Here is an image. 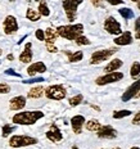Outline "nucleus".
<instances>
[{"instance_id": "1", "label": "nucleus", "mask_w": 140, "mask_h": 149, "mask_svg": "<svg viewBox=\"0 0 140 149\" xmlns=\"http://www.w3.org/2000/svg\"><path fill=\"white\" fill-rule=\"evenodd\" d=\"M44 117V113L41 111H24L21 113H17L13 116V123L17 125H33L36 123L40 118Z\"/></svg>"}, {"instance_id": "2", "label": "nucleus", "mask_w": 140, "mask_h": 149, "mask_svg": "<svg viewBox=\"0 0 140 149\" xmlns=\"http://www.w3.org/2000/svg\"><path fill=\"white\" fill-rule=\"evenodd\" d=\"M57 31L61 37L73 41V40H76L77 37L84 33V24L77 23V24H68V26H59Z\"/></svg>"}, {"instance_id": "3", "label": "nucleus", "mask_w": 140, "mask_h": 149, "mask_svg": "<svg viewBox=\"0 0 140 149\" xmlns=\"http://www.w3.org/2000/svg\"><path fill=\"white\" fill-rule=\"evenodd\" d=\"M66 88L63 85H50L45 89V97L52 100H62L66 98Z\"/></svg>"}, {"instance_id": "4", "label": "nucleus", "mask_w": 140, "mask_h": 149, "mask_svg": "<svg viewBox=\"0 0 140 149\" xmlns=\"http://www.w3.org/2000/svg\"><path fill=\"white\" fill-rule=\"evenodd\" d=\"M9 144L13 148H21V147H29V145L37 144V139L27 135H13L9 140Z\"/></svg>"}, {"instance_id": "5", "label": "nucleus", "mask_w": 140, "mask_h": 149, "mask_svg": "<svg viewBox=\"0 0 140 149\" xmlns=\"http://www.w3.org/2000/svg\"><path fill=\"white\" fill-rule=\"evenodd\" d=\"M84 0H63L62 5H63V9L66 12V15L68 18V21H75L76 18V13H77V8H79L80 4H82Z\"/></svg>"}, {"instance_id": "6", "label": "nucleus", "mask_w": 140, "mask_h": 149, "mask_svg": "<svg viewBox=\"0 0 140 149\" xmlns=\"http://www.w3.org/2000/svg\"><path fill=\"white\" fill-rule=\"evenodd\" d=\"M116 52H117L116 49H104V50L94 52L91 54V58H90V63H91V64L102 63V62L107 61L108 58H111Z\"/></svg>"}, {"instance_id": "7", "label": "nucleus", "mask_w": 140, "mask_h": 149, "mask_svg": "<svg viewBox=\"0 0 140 149\" xmlns=\"http://www.w3.org/2000/svg\"><path fill=\"white\" fill-rule=\"evenodd\" d=\"M123 79V73L122 72H109V73H105L103 76L98 77L96 79V85L99 86H103V85H107V84H112V82H117L120 80Z\"/></svg>"}, {"instance_id": "8", "label": "nucleus", "mask_w": 140, "mask_h": 149, "mask_svg": "<svg viewBox=\"0 0 140 149\" xmlns=\"http://www.w3.org/2000/svg\"><path fill=\"white\" fill-rule=\"evenodd\" d=\"M3 31L5 35H12L18 31V23L14 15H8L5 19L3 21Z\"/></svg>"}, {"instance_id": "9", "label": "nucleus", "mask_w": 140, "mask_h": 149, "mask_svg": "<svg viewBox=\"0 0 140 149\" xmlns=\"http://www.w3.org/2000/svg\"><path fill=\"white\" fill-rule=\"evenodd\" d=\"M104 29L108 33L111 35H121L122 33V30H121V24L116 21V18L113 17H108L107 19L104 21Z\"/></svg>"}, {"instance_id": "10", "label": "nucleus", "mask_w": 140, "mask_h": 149, "mask_svg": "<svg viewBox=\"0 0 140 149\" xmlns=\"http://www.w3.org/2000/svg\"><path fill=\"white\" fill-rule=\"evenodd\" d=\"M140 91V79L136 80L135 82L132 84V85H130L129 88L126 89V91L122 94V97H121V99H122V102H129L130 99L135 98L136 94Z\"/></svg>"}, {"instance_id": "11", "label": "nucleus", "mask_w": 140, "mask_h": 149, "mask_svg": "<svg viewBox=\"0 0 140 149\" xmlns=\"http://www.w3.org/2000/svg\"><path fill=\"white\" fill-rule=\"evenodd\" d=\"M84 123H86V121H85V117L81 116V114L73 116L71 118V126H72V130L75 134H81Z\"/></svg>"}, {"instance_id": "12", "label": "nucleus", "mask_w": 140, "mask_h": 149, "mask_svg": "<svg viewBox=\"0 0 140 149\" xmlns=\"http://www.w3.org/2000/svg\"><path fill=\"white\" fill-rule=\"evenodd\" d=\"M46 138H48L50 141H53V143H58V141H61L62 139H63V135H62L61 130L58 129L57 125H52L50 129L46 131Z\"/></svg>"}, {"instance_id": "13", "label": "nucleus", "mask_w": 140, "mask_h": 149, "mask_svg": "<svg viewBox=\"0 0 140 149\" xmlns=\"http://www.w3.org/2000/svg\"><path fill=\"white\" fill-rule=\"evenodd\" d=\"M98 136L102 139H114L117 136V131L109 125L102 126L100 130L98 131Z\"/></svg>"}, {"instance_id": "14", "label": "nucleus", "mask_w": 140, "mask_h": 149, "mask_svg": "<svg viewBox=\"0 0 140 149\" xmlns=\"http://www.w3.org/2000/svg\"><path fill=\"white\" fill-rule=\"evenodd\" d=\"M113 41H114V44H116V45H120V46L130 45L132 42V35H131V32H130V31H126V32L121 33L120 36H117Z\"/></svg>"}, {"instance_id": "15", "label": "nucleus", "mask_w": 140, "mask_h": 149, "mask_svg": "<svg viewBox=\"0 0 140 149\" xmlns=\"http://www.w3.org/2000/svg\"><path fill=\"white\" fill-rule=\"evenodd\" d=\"M9 103H10L9 108L12 111H21L26 105V98L22 97V95H18V97H14L13 99H10Z\"/></svg>"}, {"instance_id": "16", "label": "nucleus", "mask_w": 140, "mask_h": 149, "mask_svg": "<svg viewBox=\"0 0 140 149\" xmlns=\"http://www.w3.org/2000/svg\"><path fill=\"white\" fill-rule=\"evenodd\" d=\"M44 72H46V66L42 62H35V63H32L27 68V73L30 76H35L36 73H44Z\"/></svg>"}, {"instance_id": "17", "label": "nucleus", "mask_w": 140, "mask_h": 149, "mask_svg": "<svg viewBox=\"0 0 140 149\" xmlns=\"http://www.w3.org/2000/svg\"><path fill=\"white\" fill-rule=\"evenodd\" d=\"M32 61V44L27 42L24 45V50L20 54V62L22 63H30Z\"/></svg>"}, {"instance_id": "18", "label": "nucleus", "mask_w": 140, "mask_h": 149, "mask_svg": "<svg viewBox=\"0 0 140 149\" xmlns=\"http://www.w3.org/2000/svg\"><path fill=\"white\" fill-rule=\"evenodd\" d=\"M122 64H123V62L121 61V59H118V58H116V59H113V61H111L109 63L105 66L104 68V72H116V71L118 70V68H121L122 67Z\"/></svg>"}, {"instance_id": "19", "label": "nucleus", "mask_w": 140, "mask_h": 149, "mask_svg": "<svg viewBox=\"0 0 140 149\" xmlns=\"http://www.w3.org/2000/svg\"><path fill=\"white\" fill-rule=\"evenodd\" d=\"M44 94H45V89L42 86H35V88H32L29 91L27 97L31 99H36V98H41Z\"/></svg>"}, {"instance_id": "20", "label": "nucleus", "mask_w": 140, "mask_h": 149, "mask_svg": "<svg viewBox=\"0 0 140 149\" xmlns=\"http://www.w3.org/2000/svg\"><path fill=\"white\" fill-rule=\"evenodd\" d=\"M58 36H59L58 31L49 27V29H46V31H45V42H55Z\"/></svg>"}, {"instance_id": "21", "label": "nucleus", "mask_w": 140, "mask_h": 149, "mask_svg": "<svg viewBox=\"0 0 140 149\" xmlns=\"http://www.w3.org/2000/svg\"><path fill=\"white\" fill-rule=\"evenodd\" d=\"M85 126H86V130H89V131H94V132H98L102 127V125L99 123L98 120H90L85 123Z\"/></svg>"}, {"instance_id": "22", "label": "nucleus", "mask_w": 140, "mask_h": 149, "mask_svg": "<svg viewBox=\"0 0 140 149\" xmlns=\"http://www.w3.org/2000/svg\"><path fill=\"white\" fill-rule=\"evenodd\" d=\"M26 17H27V19L32 21V22H37V21L40 19V17H41V14H40V12L33 10L32 8H29V9H27Z\"/></svg>"}, {"instance_id": "23", "label": "nucleus", "mask_w": 140, "mask_h": 149, "mask_svg": "<svg viewBox=\"0 0 140 149\" xmlns=\"http://www.w3.org/2000/svg\"><path fill=\"white\" fill-rule=\"evenodd\" d=\"M67 55H68V61L71 63H75V62H80L84 58V54L82 52H75V53H71V52H66Z\"/></svg>"}, {"instance_id": "24", "label": "nucleus", "mask_w": 140, "mask_h": 149, "mask_svg": "<svg viewBox=\"0 0 140 149\" xmlns=\"http://www.w3.org/2000/svg\"><path fill=\"white\" fill-rule=\"evenodd\" d=\"M130 76L132 79H138L140 76V63L139 62H134L132 66H131V70H130Z\"/></svg>"}, {"instance_id": "25", "label": "nucleus", "mask_w": 140, "mask_h": 149, "mask_svg": "<svg viewBox=\"0 0 140 149\" xmlns=\"http://www.w3.org/2000/svg\"><path fill=\"white\" fill-rule=\"evenodd\" d=\"M39 12L41 15H44V17H49L50 15V10H49L48 8V4H46L45 0H41L39 4Z\"/></svg>"}, {"instance_id": "26", "label": "nucleus", "mask_w": 140, "mask_h": 149, "mask_svg": "<svg viewBox=\"0 0 140 149\" xmlns=\"http://www.w3.org/2000/svg\"><path fill=\"white\" fill-rule=\"evenodd\" d=\"M118 13L122 15V18H125V19H131V18H134V12L130 8H121L120 10H118Z\"/></svg>"}, {"instance_id": "27", "label": "nucleus", "mask_w": 140, "mask_h": 149, "mask_svg": "<svg viewBox=\"0 0 140 149\" xmlns=\"http://www.w3.org/2000/svg\"><path fill=\"white\" fill-rule=\"evenodd\" d=\"M132 112L129 111V109H122V111H116L113 113V118L116 120H120V118H123V117H129Z\"/></svg>"}, {"instance_id": "28", "label": "nucleus", "mask_w": 140, "mask_h": 149, "mask_svg": "<svg viewBox=\"0 0 140 149\" xmlns=\"http://www.w3.org/2000/svg\"><path fill=\"white\" fill-rule=\"evenodd\" d=\"M84 100V95L82 94H77V95H75V97H72L68 100V103H70L71 107H76V105H79L81 102Z\"/></svg>"}, {"instance_id": "29", "label": "nucleus", "mask_w": 140, "mask_h": 149, "mask_svg": "<svg viewBox=\"0 0 140 149\" xmlns=\"http://www.w3.org/2000/svg\"><path fill=\"white\" fill-rule=\"evenodd\" d=\"M15 130V127L14 126H10V125H8V123H5L4 126H3V131H1V134H3V138H7V136L9 134H12Z\"/></svg>"}, {"instance_id": "30", "label": "nucleus", "mask_w": 140, "mask_h": 149, "mask_svg": "<svg viewBox=\"0 0 140 149\" xmlns=\"http://www.w3.org/2000/svg\"><path fill=\"white\" fill-rule=\"evenodd\" d=\"M75 41H76L77 45H89V44H90V40L88 39V37H85L84 35L79 36L76 40H75Z\"/></svg>"}, {"instance_id": "31", "label": "nucleus", "mask_w": 140, "mask_h": 149, "mask_svg": "<svg viewBox=\"0 0 140 149\" xmlns=\"http://www.w3.org/2000/svg\"><path fill=\"white\" fill-rule=\"evenodd\" d=\"M35 36L37 40H40V41H45V31H42L41 29H37L35 31Z\"/></svg>"}, {"instance_id": "32", "label": "nucleus", "mask_w": 140, "mask_h": 149, "mask_svg": "<svg viewBox=\"0 0 140 149\" xmlns=\"http://www.w3.org/2000/svg\"><path fill=\"white\" fill-rule=\"evenodd\" d=\"M9 91H10V86L8 84L0 82V94H8Z\"/></svg>"}, {"instance_id": "33", "label": "nucleus", "mask_w": 140, "mask_h": 149, "mask_svg": "<svg viewBox=\"0 0 140 149\" xmlns=\"http://www.w3.org/2000/svg\"><path fill=\"white\" fill-rule=\"evenodd\" d=\"M45 46H46V49H48V52H50V53L58 52V49H57V46L54 45V42H45Z\"/></svg>"}, {"instance_id": "34", "label": "nucleus", "mask_w": 140, "mask_h": 149, "mask_svg": "<svg viewBox=\"0 0 140 149\" xmlns=\"http://www.w3.org/2000/svg\"><path fill=\"white\" fill-rule=\"evenodd\" d=\"M44 81V79L42 77H33V79H30V80H24L23 84H35V82H42Z\"/></svg>"}, {"instance_id": "35", "label": "nucleus", "mask_w": 140, "mask_h": 149, "mask_svg": "<svg viewBox=\"0 0 140 149\" xmlns=\"http://www.w3.org/2000/svg\"><path fill=\"white\" fill-rule=\"evenodd\" d=\"M132 123H134V125H139V126H140V111L135 114V116H134V118H132Z\"/></svg>"}, {"instance_id": "36", "label": "nucleus", "mask_w": 140, "mask_h": 149, "mask_svg": "<svg viewBox=\"0 0 140 149\" xmlns=\"http://www.w3.org/2000/svg\"><path fill=\"white\" fill-rule=\"evenodd\" d=\"M91 4L96 8H102L103 7V0H91Z\"/></svg>"}, {"instance_id": "37", "label": "nucleus", "mask_w": 140, "mask_h": 149, "mask_svg": "<svg viewBox=\"0 0 140 149\" xmlns=\"http://www.w3.org/2000/svg\"><path fill=\"white\" fill-rule=\"evenodd\" d=\"M111 5H118V4H123V0H107Z\"/></svg>"}, {"instance_id": "38", "label": "nucleus", "mask_w": 140, "mask_h": 149, "mask_svg": "<svg viewBox=\"0 0 140 149\" xmlns=\"http://www.w3.org/2000/svg\"><path fill=\"white\" fill-rule=\"evenodd\" d=\"M5 73H7V74H13V76H17V77H20V74H18L17 72H14L13 70H7V71H5Z\"/></svg>"}, {"instance_id": "39", "label": "nucleus", "mask_w": 140, "mask_h": 149, "mask_svg": "<svg viewBox=\"0 0 140 149\" xmlns=\"http://www.w3.org/2000/svg\"><path fill=\"white\" fill-rule=\"evenodd\" d=\"M139 30H140V17L135 21V31H139Z\"/></svg>"}, {"instance_id": "40", "label": "nucleus", "mask_w": 140, "mask_h": 149, "mask_svg": "<svg viewBox=\"0 0 140 149\" xmlns=\"http://www.w3.org/2000/svg\"><path fill=\"white\" fill-rule=\"evenodd\" d=\"M135 37H136V39H138V40H140V30H139V31H136Z\"/></svg>"}, {"instance_id": "41", "label": "nucleus", "mask_w": 140, "mask_h": 149, "mask_svg": "<svg viewBox=\"0 0 140 149\" xmlns=\"http://www.w3.org/2000/svg\"><path fill=\"white\" fill-rule=\"evenodd\" d=\"M7 58H8V59H9V61H13V59H14L13 54H9V55H8V57H7Z\"/></svg>"}, {"instance_id": "42", "label": "nucleus", "mask_w": 140, "mask_h": 149, "mask_svg": "<svg viewBox=\"0 0 140 149\" xmlns=\"http://www.w3.org/2000/svg\"><path fill=\"white\" fill-rule=\"evenodd\" d=\"M130 149H140V148H139V147H131Z\"/></svg>"}, {"instance_id": "43", "label": "nucleus", "mask_w": 140, "mask_h": 149, "mask_svg": "<svg viewBox=\"0 0 140 149\" xmlns=\"http://www.w3.org/2000/svg\"><path fill=\"white\" fill-rule=\"evenodd\" d=\"M135 98H140V91L138 93V94H136V97H135Z\"/></svg>"}, {"instance_id": "44", "label": "nucleus", "mask_w": 140, "mask_h": 149, "mask_svg": "<svg viewBox=\"0 0 140 149\" xmlns=\"http://www.w3.org/2000/svg\"><path fill=\"white\" fill-rule=\"evenodd\" d=\"M138 8L140 9V0H139V1H138Z\"/></svg>"}, {"instance_id": "45", "label": "nucleus", "mask_w": 140, "mask_h": 149, "mask_svg": "<svg viewBox=\"0 0 140 149\" xmlns=\"http://www.w3.org/2000/svg\"><path fill=\"white\" fill-rule=\"evenodd\" d=\"M131 1H134V3H138V1H139V0H131Z\"/></svg>"}, {"instance_id": "46", "label": "nucleus", "mask_w": 140, "mask_h": 149, "mask_svg": "<svg viewBox=\"0 0 140 149\" xmlns=\"http://www.w3.org/2000/svg\"><path fill=\"white\" fill-rule=\"evenodd\" d=\"M1 53H3V52H1V49H0V55H1Z\"/></svg>"}, {"instance_id": "47", "label": "nucleus", "mask_w": 140, "mask_h": 149, "mask_svg": "<svg viewBox=\"0 0 140 149\" xmlns=\"http://www.w3.org/2000/svg\"><path fill=\"white\" fill-rule=\"evenodd\" d=\"M72 149H79V148H76V147H73V148H72Z\"/></svg>"}, {"instance_id": "48", "label": "nucleus", "mask_w": 140, "mask_h": 149, "mask_svg": "<svg viewBox=\"0 0 140 149\" xmlns=\"http://www.w3.org/2000/svg\"><path fill=\"white\" fill-rule=\"evenodd\" d=\"M35 1H41V0H35Z\"/></svg>"}, {"instance_id": "49", "label": "nucleus", "mask_w": 140, "mask_h": 149, "mask_svg": "<svg viewBox=\"0 0 140 149\" xmlns=\"http://www.w3.org/2000/svg\"><path fill=\"white\" fill-rule=\"evenodd\" d=\"M113 149H121V148H113Z\"/></svg>"}]
</instances>
